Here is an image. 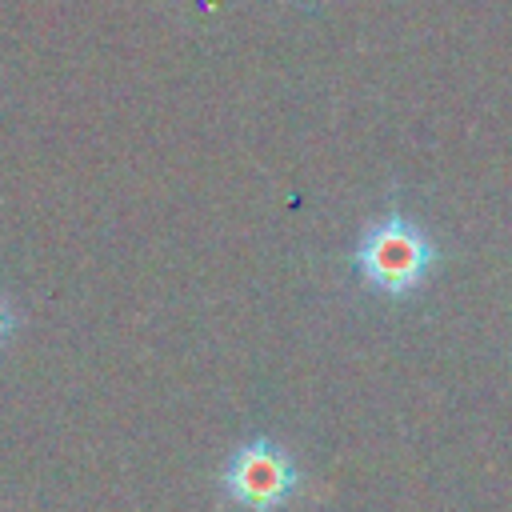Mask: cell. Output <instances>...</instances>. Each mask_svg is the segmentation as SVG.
Instances as JSON below:
<instances>
[{
    "label": "cell",
    "mask_w": 512,
    "mask_h": 512,
    "mask_svg": "<svg viewBox=\"0 0 512 512\" xmlns=\"http://www.w3.org/2000/svg\"><path fill=\"white\" fill-rule=\"evenodd\" d=\"M220 488L224 500L240 512H276L296 496L300 468L276 440L252 436L228 456L220 472Z\"/></svg>",
    "instance_id": "2"
},
{
    "label": "cell",
    "mask_w": 512,
    "mask_h": 512,
    "mask_svg": "<svg viewBox=\"0 0 512 512\" xmlns=\"http://www.w3.org/2000/svg\"><path fill=\"white\" fill-rule=\"evenodd\" d=\"M440 260L436 244L424 236V228H416L404 212H384L376 224L364 228V236L356 240V252H352V264L360 272V280L380 292V296H412L432 264Z\"/></svg>",
    "instance_id": "1"
},
{
    "label": "cell",
    "mask_w": 512,
    "mask_h": 512,
    "mask_svg": "<svg viewBox=\"0 0 512 512\" xmlns=\"http://www.w3.org/2000/svg\"><path fill=\"white\" fill-rule=\"evenodd\" d=\"M12 332H16V312H12V304L0 296V348L12 340Z\"/></svg>",
    "instance_id": "3"
}]
</instances>
